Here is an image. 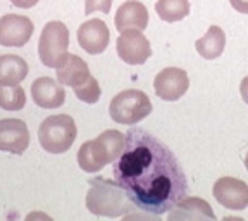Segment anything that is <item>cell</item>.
<instances>
[{
    "mask_svg": "<svg viewBox=\"0 0 248 221\" xmlns=\"http://www.w3.org/2000/svg\"><path fill=\"white\" fill-rule=\"evenodd\" d=\"M114 180L140 211L162 216L188 194V180L174 152L143 128H129Z\"/></svg>",
    "mask_w": 248,
    "mask_h": 221,
    "instance_id": "1",
    "label": "cell"
},
{
    "mask_svg": "<svg viewBox=\"0 0 248 221\" xmlns=\"http://www.w3.org/2000/svg\"><path fill=\"white\" fill-rule=\"evenodd\" d=\"M88 183L90 190L86 194V207L95 216L119 218L126 216L128 211L136 207L116 180L97 176Z\"/></svg>",
    "mask_w": 248,
    "mask_h": 221,
    "instance_id": "2",
    "label": "cell"
},
{
    "mask_svg": "<svg viewBox=\"0 0 248 221\" xmlns=\"http://www.w3.org/2000/svg\"><path fill=\"white\" fill-rule=\"evenodd\" d=\"M126 136L117 130H105L95 140H88L78 151V164L86 173H97L114 163L124 149Z\"/></svg>",
    "mask_w": 248,
    "mask_h": 221,
    "instance_id": "3",
    "label": "cell"
},
{
    "mask_svg": "<svg viewBox=\"0 0 248 221\" xmlns=\"http://www.w3.org/2000/svg\"><path fill=\"white\" fill-rule=\"evenodd\" d=\"M78 135L76 123L67 114H55L43 119L38 128V142L43 151L50 154H64L73 147Z\"/></svg>",
    "mask_w": 248,
    "mask_h": 221,
    "instance_id": "4",
    "label": "cell"
},
{
    "mask_svg": "<svg viewBox=\"0 0 248 221\" xmlns=\"http://www.w3.org/2000/svg\"><path fill=\"white\" fill-rule=\"evenodd\" d=\"M69 28L61 21H50L42 30L38 40V57L43 66L57 69L67 59Z\"/></svg>",
    "mask_w": 248,
    "mask_h": 221,
    "instance_id": "5",
    "label": "cell"
},
{
    "mask_svg": "<svg viewBox=\"0 0 248 221\" xmlns=\"http://www.w3.org/2000/svg\"><path fill=\"white\" fill-rule=\"evenodd\" d=\"M152 113V102L141 90H124L110 101L108 114L119 124H136Z\"/></svg>",
    "mask_w": 248,
    "mask_h": 221,
    "instance_id": "6",
    "label": "cell"
},
{
    "mask_svg": "<svg viewBox=\"0 0 248 221\" xmlns=\"http://www.w3.org/2000/svg\"><path fill=\"white\" fill-rule=\"evenodd\" d=\"M117 55L131 66L145 64L152 55L150 42L140 30H126L117 38Z\"/></svg>",
    "mask_w": 248,
    "mask_h": 221,
    "instance_id": "7",
    "label": "cell"
},
{
    "mask_svg": "<svg viewBox=\"0 0 248 221\" xmlns=\"http://www.w3.org/2000/svg\"><path fill=\"white\" fill-rule=\"evenodd\" d=\"M154 88L157 97H160L162 101H178L190 88V78L181 68H166L155 76Z\"/></svg>",
    "mask_w": 248,
    "mask_h": 221,
    "instance_id": "8",
    "label": "cell"
},
{
    "mask_svg": "<svg viewBox=\"0 0 248 221\" xmlns=\"http://www.w3.org/2000/svg\"><path fill=\"white\" fill-rule=\"evenodd\" d=\"M35 24L30 17L19 14H5L0 17V45L23 47L30 42Z\"/></svg>",
    "mask_w": 248,
    "mask_h": 221,
    "instance_id": "9",
    "label": "cell"
},
{
    "mask_svg": "<svg viewBox=\"0 0 248 221\" xmlns=\"http://www.w3.org/2000/svg\"><path fill=\"white\" fill-rule=\"evenodd\" d=\"M216 201L231 211H243L248 207V185L238 178L222 176L214 183Z\"/></svg>",
    "mask_w": 248,
    "mask_h": 221,
    "instance_id": "10",
    "label": "cell"
},
{
    "mask_svg": "<svg viewBox=\"0 0 248 221\" xmlns=\"http://www.w3.org/2000/svg\"><path fill=\"white\" fill-rule=\"evenodd\" d=\"M30 145V132L23 119H0V151L23 154Z\"/></svg>",
    "mask_w": 248,
    "mask_h": 221,
    "instance_id": "11",
    "label": "cell"
},
{
    "mask_svg": "<svg viewBox=\"0 0 248 221\" xmlns=\"http://www.w3.org/2000/svg\"><path fill=\"white\" fill-rule=\"evenodd\" d=\"M110 42V31L102 19H90L78 30V43L92 55L102 54Z\"/></svg>",
    "mask_w": 248,
    "mask_h": 221,
    "instance_id": "12",
    "label": "cell"
},
{
    "mask_svg": "<svg viewBox=\"0 0 248 221\" xmlns=\"http://www.w3.org/2000/svg\"><path fill=\"white\" fill-rule=\"evenodd\" d=\"M31 97L38 107L57 109L66 102V90L62 83L55 82L54 78L43 76L36 78L31 85Z\"/></svg>",
    "mask_w": 248,
    "mask_h": 221,
    "instance_id": "13",
    "label": "cell"
},
{
    "mask_svg": "<svg viewBox=\"0 0 248 221\" xmlns=\"http://www.w3.org/2000/svg\"><path fill=\"white\" fill-rule=\"evenodd\" d=\"M114 24L119 33L126 30H140L143 31L148 26V11L138 0H128L124 2L116 12Z\"/></svg>",
    "mask_w": 248,
    "mask_h": 221,
    "instance_id": "14",
    "label": "cell"
},
{
    "mask_svg": "<svg viewBox=\"0 0 248 221\" xmlns=\"http://www.w3.org/2000/svg\"><path fill=\"white\" fill-rule=\"evenodd\" d=\"M200 221L216 220L212 207L207 201L200 197H185L178 202L174 209L169 211V221Z\"/></svg>",
    "mask_w": 248,
    "mask_h": 221,
    "instance_id": "15",
    "label": "cell"
},
{
    "mask_svg": "<svg viewBox=\"0 0 248 221\" xmlns=\"http://www.w3.org/2000/svg\"><path fill=\"white\" fill-rule=\"evenodd\" d=\"M55 71H57V82L62 83V85L71 86V88L83 85L92 76L88 64L81 57H78L74 54L67 55L66 62L62 66H59Z\"/></svg>",
    "mask_w": 248,
    "mask_h": 221,
    "instance_id": "16",
    "label": "cell"
},
{
    "mask_svg": "<svg viewBox=\"0 0 248 221\" xmlns=\"http://www.w3.org/2000/svg\"><path fill=\"white\" fill-rule=\"evenodd\" d=\"M28 76V64L23 57L14 54L0 55V83L19 85Z\"/></svg>",
    "mask_w": 248,
    "mask_h": 221,
    "instance_id": "17",
    "label": "cell"
},
{
    "mask_svg": "<svg viewBox=\"0 0 248 221\" xmlns=\"http://www.w3.org/2000/svg\"><path fill=\"white\" fill-rule=\"evenodd\" d=\"M226 47V35L222 28L219 26H210L207 30V33L202 38L197 40L195 43V49L197 52L207 61H212V59H217L219 55L224 52Z\"/></svg>",
    "mask_w": 248,
    "mask_h": 221,
    "instance_id": "18",
    "label": "cell"
},
{
    "mask_svg": "<svg viewBox=\"0 0 248 221\" xmlns=\"http://www.w3.org/2000/svg\"><path fill=\"white\" fill-rule=\"evenodd\" d=\"M155 11L166 23H178L190 14V0H157Z\"/></svg>",
    "mask_w": 248,
    "mask_h": 221,
    "instance_id": "19",
    "label": "cell"
},
{
    "mask_svg": "<svg viewBox=\"0 0 248 221\" xmlns=\"http://www.w3.org/2000/svg\"><path fill=\"white\" fill-rule=\"evenodd\" d=\"M26 105V93L21 85H2L0 83V109L21 111Z\"/></svg>",
    "mask_w": 248,
    "mask_h": 221,
    "instance_id": "20",
    "label": "cell"
},
{
    "mask_svg": "<svg viewBox=\"0 0 248 221\" xmlns=\"http://www.w3.org/2000/svg\"><path fill=\"white\" fill-rule=\"evenodd\" d=\"M74 93H76V97L79 99V101L86 102V104H95V102H98V99H100V85H98L97 78L90 76V80H86L83 85L76 86V88H73Z\"/></svg>",
    "mask_w": 248,
    "mask_h": 221,
    "instance_id": "21",
    "label": "cell"
},
{
    "mask_svg": "<svg viewBox=\"0 0 248 221\" xmlns=\"http://www.w3.org/2000/svg\"><path fill=\"white\" fill-rule=\"evenodd\" d=\"M112 7V0H85V14H93V12H104L108 14Z\"/></svg>",
    "mask_w": 248,
    "mask_h": 221,
    "instance_id": "22",
    "label": "cell"
},
{
    "mask_svg": "<svg viewBox=\"0 0 248 221\" xmlns=\"http://www.w3.org/2000/svg\"><path fill=\"white\" fill-rule=\"evenodd\" d=\"M229 4L232 5V9L241 14H248V0H229Z\"/></svg>",
    "mask_w": 248,
    "mask_h": 221,
    "instance_id": "23",
    "label": "cell"
},
{
    "mask_svg": "<svg viewBox=\"0 0 248 221\" xmlns=\"http://www.w3.org/2000/svg\"><path fill=\"white\" fill-rule=\"evenodd\" d=\"M40 0H11V4L19 9H31L38 4Z\"/></svg>",
    "mask_w": 248,
    "mask_h": 221,
    "instance_id": "24",
    "label": "cell"
},
{
    "mask_svg": "<svg viewBox=\"0 0 248 221\" xmlns=\"http://www.w3.org/2000/svg\"><path fill=\"white\" fill-rule=\"evenodd\" d=\"M240 93H241V99L248 104V76L243 78V82L240 85Z\"/></svg>",
    "mask_w": 248,
    "mask_h": 221,
    "instance_id": "25",
    "label": "cell"
},
{
    "mask_svg": "<svg viewBox=\"0 0 248 221\" xmlns=\"http://www.w3.org/2000/svg\"><path fill=\"white\" fill-rule=\"evenodd\" d=\"M245 168H247V171H248V154L245 155Z\"/></svg>",
    "mask_w": 248,
    "mask_h": 221,
    "instance_id": "26",
    "label": "cell"
}]
</instances>
